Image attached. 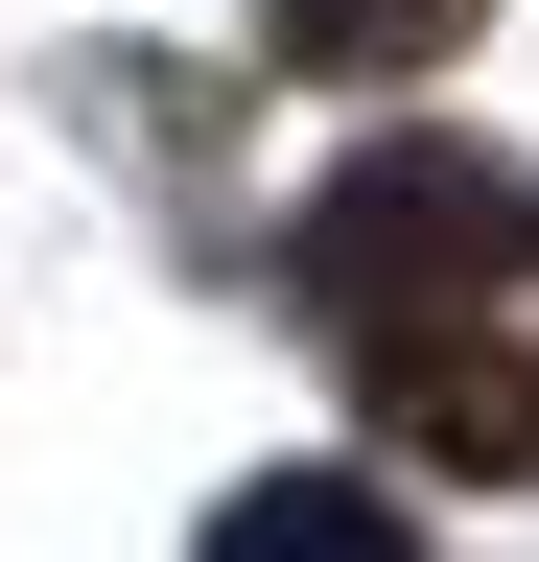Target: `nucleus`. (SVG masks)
I'll use <instances>...</instances> for the list:
<instances>
[{"instance_id":"f257e3e1","label":"nucleus","mask_w":539,"mask_h":562,"mask_svg":"<svg viewBox=\"0 0 539 562\" xmlns=\"http://www.w3.org/2000/svg\"><path fill=\"white\" fill-rule=\"evenodd\" d=\"M493 258H539V188L446 165V140H375V165H352V188L282 235V281H305L352 351H398V328H469V281H493Z\"/></svg>"},{"instance_id":"f03ea898","label":"nucleus","mask_w":539,"mask_h":562,"mask_svg":"<svg viewBox=\"0 0 539 562\" xmlns=\"http://www.w3.org/2000/svg\"><path fill=\"white\" fill-rule=\"evenodd\" d=\"M375 422H398V446H423V469H539V351H493V328H398L375 351Z\"/></svg>"},{"instance_id":"7ed1b4c3","label":"nucleus","mask_w":539,"mask_h":562,"mask_svg":"<svg viewBox=\"0 0 539 562\" xmlns=\"http://www.w3.org/2000/svg\"><path fill=\"white\" fill-rule=\"evenodd\" d=\"M212 562H423V539H398V492L282 469V492H235V516H212Z\"/></svg>"}]
</instances>
